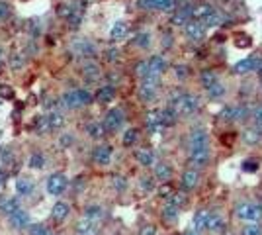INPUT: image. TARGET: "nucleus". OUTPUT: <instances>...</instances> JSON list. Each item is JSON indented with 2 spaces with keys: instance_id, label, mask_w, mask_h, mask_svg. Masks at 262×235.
Segmentation results:
<instances>
[{
  "instance_id": "1",
  "label": "nucleus",
  "mask_w": 262,
  "mask_h": 235,
  "mask_svg": "<svg viewBox=\"0 0 262 235\" xmlns=\"http://www.w3.org/2000/svg\"><path fill=\"white\" fill-rule=\"evenodd\" d=\"M94 100V94L88 89H71L61 94V106L69 110H77L82 106H88Z\"/></svg>"
},
{
  "instance_id": "2",
  "label": "nucleus",
  "mask_w": 262,
  "mask_h": 235,
  "mask_svg": "<svg viewBox=\"0 0 262 235\" xmlns=\"http://www.w3.org/2000/svg\"><path fill=\"white\" fill-rule=\"evenodd\" d=\"M235 218L243 224L247 222H262V206L256 202H239L235 206Z\"/></svg>"
},
{
  "instance_id": "3",
  "label": "nucleus",
  "mask_w": 262,
  "mask_h": 235,
  "mask_svg": "<svg viewBox=\"0 0 262 235\" xmlns=\"http://www.w3.org/2000/svg\"><path fill=\"white\" fill-rule=\"evenodd\" d=\"M170 106L174 108L180 116H192L200 108V98L190 94V92H184V94H178L176 98L170 100Z\"/></svg>"
},
{
  "instance_id": "4",
  "label": "nucleus",
  "mask_w": 262,
  "mask_h": 235,
  "mask_svg": "<svg viewBox=\"0 0 262 235\" xmlns=\"http://www.w3.org/2000/svg\"><path fill=\"white\" fill-rule=\"evenodd\" d=\"M69 188V177L63 173H53L45 180V190L49 196H61Z\"/></svg>"
},
{
  "instance_id": "5",
  "label": "nucleus",
  "mask_w": 262,
  "mask_h": 235,
  "mask_svg": "<svg viewBox=\"0 0 262 235\" xmlns=\"http://www.w3.org/2000/svg\"><path fill=\"white\" fill-rule=\"evenodd\" d=\"M123 122H125V114H123L121 108H112V110H108V114H106L104 120H102V123H104V127H106L108 134L120 132Z\"/></svg>"
},
{
  "instance_id": "6",
  "label": "nucleus",
  "mask_w": 262,
  "mask_h": 235,
  "mask_svg": "<svg viewBox=\"0 0 262 235\" xmlns=\"http://www.w3.org/2000/svg\"><path fill=\"white\" fill-rule=\"evenodd\" d=\"M211 159V151L209 145H200V147H190L188 149V163L192 167H206Z\"/></svg>"
},
{
  "instance_id": "7",
  "label": "nucleus",
  "mask_w": 262,
  "mask_h": 235,
  "mask_svg": "<svg viewBox=\"0 0 262 235\" xmlns=\"http://www.w3.org/2000/svg\"><path fill=\"white\" fill-rule=\"evenodd\" d=\"M112 157H114V149L108 143H98L90 153V159L96 167H108L112 163Z\"/></svg>"
},
{
  "instance_id": "8",
  "label": "nucleus",
  "mask_w": 262,
  "mask_h": 235,
  "mask_svg": "<svg viewBox=\"0 0 262 235\" xmlns=\"http://www.w3.org/2000/svg\"><path fill=\"white\" fill-rule=\"evenodd\" d=\"M159 80L161 78L157 77H147L141 80L139 89H137V96L141 98L143 102H153L157 98V89H159Z\"/></svg>"
},
{
  "instance_id": "9",
  "label": "nucleus",
  "mask_w": 262,
  "mask_h": 235,
  "mask_svg": "<svg viewBox=\"0 0 262 235\" xmlns=\"http://www.w3.org/2000/svg\"><path fill=\"white\" fill-rule=\"evenodd\" d=\"M6 220H8L12 229H16V231H24V229L28 231V227L32 225V216H30V212L26 208H20L18 212L10 213Z\"/></svg>"
},
{
  "instance_id": "10",
  "label": "nucleus",
  "mask_w": 262,
  "mask_h": 235,
  "mask_svg": "<svg viewBox=\"0 0 262 235\" xmlns=\"http://www.w3.org/2000/svg\"><path fill=\"white\" fill-rule=\"evenodd\" d=\"M106 208L104 206H100V204H86L84 206V210H82V218H86V220H90L92 224L100 225L104 220H106Z\"/></svg>"
},
{
  "instance_id": "11",
  "label": "nucleus",
  "mask_w": 262,
  "mask_h": 235,
  "mask_svg": "<svg viewBox=\"0 0 262 235\" xmlns=\"http://www.w3.org/2000/svg\"><path fill=\"white\" fill-rule=\"evenodd\" d=\"M153 177L159 182H163V184H168L172 177H174V168L170 163H166V161H159L157 165L153 167Z\"/></svg>"
},
{
  "instance_id": "12",
  "label": "nucleus",
  "mask_w": 262,
  "mask_h": 235,
  "mask_svg": "<svg viewBox=\"0 0 262 235\" xmlns=\"http://www.w3.org/2000/svg\"><path fill=\"white\" fill-rule=\"evenodd\" d=\"M135 161H137V165L143 168H149V167H155L159 161H157V155H155L153 149H149V147H139L135 153Z\"/></svg>"
},
{
  "instance_id": "13",
  "label": "nucleus",
  "mask_w": 262,
  "mask_h": 235,
  "mask_svg": "<svg viewBox=\"0 0 262 235\" xmlns=\"http://www.w3.org/2000/svg\"><path fill=\"white\" fill-rule=\"evenodd\" d=\"M200 184V173L196 168H186L180 177V188L184 192H192Z\"/></svg>"
},
{
  "instance_id": "14",
  "label": "nucleus",
  "mask_w": 262,
  "mask_h": 235,
  "mask_svg": "<svg viewBox=\"0 0 262 235\" xmlns=\"http://www.w3.org/2000/svg\"><path fill=\"white\" fill-rule=\"evenodd\" d=\"M69 216H71V204L69 202H55L53 208H51V220H53L55 224H63L69 220Z\"/></svg>"
},
{
  "instance_id": "15",
  "label": "nucleus",
  "mask_w": 262,
  "mask_h": 235,
  "mask_svg": "<svg viewBox=\"0 0 262 235\" xmlns=\"http://www.w3.org/2000/svg\"><path fill=\"white\" fill-rule=\"evenodd\" d=\"M145 127L149 134H159L163 130V116H161V110H149L147 116H145Z\"/></svg>"
},
{
  "instance_id": "16",
  "label": "nucleus",
  "mask_w": 262,
  "mask_h": 235,
  "mask_svg": "<svg viewBox=\"0 0 262 235\" xmlns=\"http://www.w3.org/2000/svg\"><path fill=\"white\" fill-rule=\"evenodd\" d=\"M184 34L188 35V39L200 41L206 35V26H204V22H200V20H192V22H188L184 26Z\"/></svg>"
},
{
  "instance_id": "17",
  "label": "nucleus",
  "mask_w": 262,
  "mask_h": 235,
  "mask_svg": "<svg viewBox=\"0 0 262 235\" xmlns=\"http://www.w3.org/2000/svg\"><path fill=\"white\" fill-rule=\"evenodd\" d=\"M73 49L77 51V55H82L86 57V59L96 55V45L92 44L88 37H78L77 41L73 44Z\"/></svg>"
},
{
  "instance_id": "18",
  "label": "nucleus",
  "mask_w": 262,
  "mask_h": 235,
  "mask_svg": "<svg viewBox=\"0 0 262 235\" xmlns=\"http://www.w3.org/2000/svg\"><path fill=\"white\" fill-rule=\"evenodd\" d=\"M139 8L143 10H172L174 0H139Z\"/></svg>"
},
{
  "instance_id": "19",
  "label": "nucleus",
  "mask_w": 262,
  "mask_h": 235,
  "mask_svg": "<svg viewBox=\"0 0 262 235\" xmlns=\"http://www.w3.org/2000/svg\"><path fill=\"white\" fill-rule=\"evenodd\" d=\"M149 67H151V75H149V77L161 78V75H163L164 71H166V67H168V61H166V57H163V55H153L149 59Z\"/></svg>"
},
{
  "instance_id": "20",
  "label": "nucleus",
  "mask_w": 262,
  "mask_h": 235,
  "mask_svg": "<svg viewBox=\"0 0 262 235\" xmlns=\"http://www.w3.org/2000/svg\"><path fill=\"white\" fill-rule=\"evenodd\" d=\"M200 145H209V139L206 130L198 127V130H192L190 135H188V149L190 147H200Z\"/></svg>"
},
{
  "instance_id": "21",
  "label": "nucleus",
  "mask_w": 262,
  "mask_h": 235,
  "mask_svg": "<svg viewBox=\"0 0 262 235\" xmlns=\"http://www.w3.org/2000/svg\"><path fill=\"white\" fill-rule=\"evenodd\" d=\"M209 233L217 235V233H223L225 231V220L221 218V213L217 212H211L209 213V220H208V229Z\"/></svg>"
},
{
  "instance_id": "22",
  "label": "nucleus",
  "mask_w": 262,
  "mask_h": 235,
  "mask_svg": "<svg viewBox=\"0 0 262 235\" xmlns=\"http://www.w3.org/2000/svg\"><path fill=\"white\" fill-rule=\"evenodd\" d=\"M243 141L247 143V145H256V143H260L262 139V127L258 125H251V127H245V132H243Z\"/></svg>"
},
{
  "instance_id": "23",
  "label": "nucleus",
  "mask_w": 262,
  "mask_h": 235,
  "mask_svg": "<svg viewBox=\"0 0 262 235\" xmlns=\"http://www.w3.org/2000/svg\"><path fill=\"white\" fill-rule=\"evenodd\" d=\"M209 210H198L196 213H194V218H192V229L194 231H204V229H208V220H209Z\"/></svg>"
},
{
  "instance_id": "24",
  "label": "nucleus",
  "mask_w": 262,
  "mask_h": 235,
  "mask_svg": "<svg viewBox=\"0 0 262 235\" xmlns=\"http://www.w3.org/2000/svg\"><path fill=\"white\" fill-rule=\"evenodd\" d=\"M75 233L77 235H98V225L92 224L86 218H80L75 224Z\"/></svg>"
},
{
  "instance_id": "25",
  "label": "nucleus",
  "mask_w": 262,
  "mask_h": 235,
  "mask_svg": "<svg viewBox=\"0 0 262 235\" xmlns=\"http://www.w3.org/2000/svg\"><path fill=\"white\" fill-rule=\"evenodd\" d=\"M192 16H194V8L184 6V8H178L172 14V20L170 22L174 24V26H186L188 22H192Z\"/></svg>"
},
{
  "instance_id": "26",
  "label": "nucleus",
  "mask_w": 262,
  "mask_h": 235,
  "mask_svg": "<svg viewBox=\"0 0 262 235\" xmlns=\"http://www.w3.org/2000/svg\"><path fill=\"white\" fill-rule=\"evenodd\" d=\"M258 65H260L258 57H247V59H243L235 65V71L245 75V73H251V71H258Z\"/></svg>"
},
{
  "instance_id": "27",
  "label": "nucleus",
  "mask_w": 262,
  "mask_h": 235,
  "mask_svg": "<svg viewBox=\"0 0 262 235\" xmlns=\"http://www.w3.org/2000/svg\"><path fill=\"white\" fill-rule=\"evenodd\" d=\"M116 98V89H114V84H102L98 87L96 90V100L100 104H110V102Z\"/></svg>"
},
{
  "instance_id": "28",
  "label": "nucleus",
  "mask_w": 262,
  "mask_h": 235,
  "mask_svg": "<svg viewBox=\"0 0 262 235\" xmlns=\"http://www.w3.org/2000/svg\"><path fill=\"white\" fill-rule=\"evenodd\" d=\"M45 120H47V125H49V132H51V130H61V127L67 123L65 114L57 112V110L47 114V116H45Z\"/></svg>"
},
{
  "instance_id": "29",
  "label": "nucleus",
  "mask_w": 262,
  "mask_h": 235,
  "mask_svg": "<svg viewBox=\"0 0 262 235\" xmlns=\"http://www.w3.org/2000/svg\"><path fill=\"white\" fill-rule=\"evenodd\" d=\"M161 218H163L164 224L172 225L178 222V218H180V210L174 208V206H170V204H164L163 210H161Z\"/></svg>"
},
{
  "instance_id": "30",
  "label": "nucleus",
  "mask_w": 262,
  "mask_h": 235,
  "mask_svg": "<svg viewBox=\"0 0 262 235\" xmlns=\"http://www.w3.org/2000/svg\"><path fill=\"white\" fill-rule=\"evenodd\" d=\"M127 32H129L127 24L120 20V22H116L112 28H110V39H114V41H121V39H125V37H127Z\"/></svg>"
},
{
  "instance_id": "31",
  "label": "nucleus",
  "mask_w": 262,
  "mask_h": 235,
  "mask_svg": "<svg viewBox=\"0 0 262 235\" xmlns=\"http://www.w3.org/2000/svg\"><path fill=\"white\" fill-rule=\"evenodd\" d=\"M22 208V204H20V200L18 198H2V202H0V212L4 213L6 218L10 216V213H14V212H18Z\"/></svg>"
},
{
  "instance_id": "32",
  "label": "nucleus",
  "mask_w": 262,
  "mask_h": 235,
  "mask_svg": "<svg viewBox=\"0 0 262 235\" xmlns=\"http://www.w3.org/2000/svg\"><path fill=\"white\" fill-rule=\"evenodd\" d=\"M84 132H86V135L92 137V139H102L104 135L108 134L106 127H104V123H100V122H88L86 127H84Z\"/></svg>"
},
{
  "instance_id": "33",
  "label": "nucleus",
  "mask_w": 262,
  "mask_h": 235,
  "mask_svg": "<svg viewBox=\"0 0 262 235\" xmlns=\"http://www.w3.org/2000/svg\"><path fill=\"white\" fill-rule=\"evenodd\" d=\"M82 75L88 78V80H98L100 78V67L96 61H84V65H82Z\"/></svg>"
},
{
  "instance_id": "34",
  "label": "nucleus",
  "mask_w": 262,
  "mask_h": 235,
  "mask_svg": "<svg viewBox=\"0 0 262 235\" xmlns=\"http://www.w3.org/2000/svg\"><path fill=\"white\" fill-rule=\"evenodd\" d=\"M151 34L149 32H145V30H141V32H137V34L133 35V39H131V44L135 45V47H139V49H147L149 45H151Z\"/></svg>"
},
{
  "instance_id": "35",
  "label": "nucleus",
  "mask_w": 262,
  "mask_h": 235,
  "mask_svg": "<svg viewBox=\"0 0 262 235\" xmlns=\"http://www.w3.org/2000/svg\"><path fill=\"white\" fill-rule=\"evenodd\" d=\"M16 192L20 196H30L33 192V182L28 177H20V179L16 180Z\"/></svg>"
},
{
  "instance_id": "36",
  "label": "nucleus",
  "mask_w": 262,
  "mask_h": 235,
  "mask_svg": "<svg viewBox=\"0 0 262 235\" xmlns=\"http://www.w3.org/2000/svg\"><path fill=\"white\" fill-rule=\"evenodd\" d=\"M186 202H188V196H186L184 190L180 192H172L168 198H166V204H170V206H174V208H178V210H182L186 206Z\"/></svg>"
},
{
  "instance_id": "37",
  "label": "nucleus",
  "mask_w": 262,
  "mask_h": 235,
  "mask_svg": "<svg viewBox=\"0 0 262 235\" xmlns=\"http://www.w3.org/2000/svg\"><path fill=\"white\" fill-rule=\"evenodd\" d=\"M28 165H30V168L41 170V168H45V165H47V159H45V155L41 151H33L32 155H30V159H28Z\"/></svg>"
},
{
  "instance_id": "38",
  "label": "nucleus",
  "mask_w": 262,
  "mask_h": 235,
  "mask_svg": "<svg viewBox=\"0 0 262 235\" xmlns=\"http://www.w3.org/2000/svg\"><path fill=\"white\" fill-rule=\"evenodd\" d=\"M161 116H163V125L170 127V125H174V123L178 122V116H180V114L176 112L172 106H166L164 110H161Z\"/></svg>"
},
{
  "instance_id": "39",
  "label": "nucleus",
  "mask_w": 262,
  "mask_h": 235,
  "mask_svg": "<svg viewBox=\"0 0 262 235\" xmlns=\"http://www.w3.org/2000/svg\"><path fill=\"white\" fill-rule=\"evenodd\" d=\"M137 139H139V132H137L135 127H129V130H125V132L121 134V145L133 147L137 143Z\"/></svg>"
},
{
  "instance_id": "40",
  "label": "nucleus",
  "mask_w": 262,
  "mask_h": 235,
  "mask_svg": "<svg viewBox=\"0 0 262 235\" xmlns=\"http://www.w3.org/2000/svg\"><path fill=\"white\" fill-rule=\"evenodd\" d=\"M239 235H262V224L260 222H247L239 229Z\"/></svg>"
},
{
  "instance_id": "41",
  "label": "nucleus",
  "mask_w": 262,
  "mask_h": 235,
  "mask_svg": "<svg viewBox=\"0 0 262 235\" xmlns=\"http://www.w3.org/2000/svg\"><path fill=\"white\" fill-rule=\"evenodd\" d=\"M213 8L209 6V4H202V6H198L196 10H194V20H200V22H204L208 16H211L213 14Z\"/></svg>"
},
{
  "instance_id": "42",
  "label": "nucleus",
  "mask_w": 262,
  "mask_h": 235,
  "mask_svg": "<svg viewBox=\"0 0 262 235\" xmlns=\"http://www.w3.org/2000/svg\"><path fill=\"white\" fill-rule=\"evenodd\" d=\"M28 235H55V231L43 224H32L28 227Z\"/></svg>"
},
{
  "instance_id": "43",
  "label": "nucleus",
  "mask_w": 262,
  "mask_h": 235,
  "mask_svg": "<svg viewBox=\"0 0 262 235\" xmlns=\"http://www.w3.org/2000/svg\"><path fill=\"white\" fill-rule=\"evenodd\" d=\"M200 80H202V84H204L206 89H209L211 84H215V82H217V75H215L213 71L206 69V71H202V75H200Z\"/></svg>"
},
{
  "instance_id": "44",
  "label": "nucleus",
  "mask_w": 262,
  "mask_h": 235,
  "mask_svg": "<svg viewBox=\"0 0 262 235\" xmlns=\"http://www.w3.org/2000/svg\"><path fill=\"white\" fill-rule=\"evenodd\" d=\"M135 75L141 78H147L151 75V67H149V59H145V61H139L137 65H135Z\"/></svg>"
},
{
  "instance_id": "45",
  "label": "nucleus",
  "mask_w": 262,
  "mask_h": 235,
  "mask_svg": "<svg viewBox=\"0 0 262 235\" xmlns=\"http://www.w3.org/2000/svg\"><path fill=\"white\" fill-rule=\"evenodd\" d=\"M155 180H157L155 177H141L139 179V188L147 194H151L155 190Z\"/></svg>"
},
{
  "instance_id": "46",
  "label": "nucleus",
  "mask_w": 262,
  "mask_h": 235,
  "mask_svg": "<svg viewBox=\"0 0 262 235\" xmlns=\"http://www.w3.org/2000/svg\"><path fill=\"white\" fill-rule=\"evenodd\" d=\"M75 134L73 132H65V134H61V137H59V143H61V147L63 149H69L71 145H75Z\"/></svg>"
},
{
  "instance_id": "47",
  "label": "nucleus",
  "mask_w": 262,
  "mask_h": 235,
  "mask_svg": "<svg viewBox=\"0 0 262 235\" xmlns=\"http://www.w3.org/2000/svg\"><path fill=\"white\" fill-rule=\"evenodd\" d=\"M75 12H77V8H73L71 4H59V6H57V14H59L61 18H65V20H69Z\"/></svg>"
},
{
  "instance_id": "48",
  "label": "nucleus",
  "mask_w": 262,
  "mask_h": 235,
  "mask_svg": "<svg viewBox=\"0 0 262 235\" xmlns=\"http://www.w3.org/2000/svg\"><path fill=\"white\" fill-rule=\"evenodd\" d=\"M112 186L118 192H123L127 188V180H125V177H121V175H116V177L112 179Z\"/></svg>"
},
{
  "instance_id": "49",
  "label": "nucleus",
  "mask_w": 262,
  "mask_h": 235,
  "mask_svg": "<svg viewBox=\"0 0 262 235\" xmlns=\"http://www.w3.org/2000/svg\"><path fill=\"white\" fill-rule=\"evenodd\" d=\"M223 92H225V89H223V84L221 82H215V84H211L208 89V94L211 96V98H219V96H223Z\"/></svg>"
},
{
  "instance_id": "50",
  "label": "nucleus",
  "mask_w": 262,
  "mask_h": 235,
  "mask_svg": "<svg viewBox=\"0 0 262 235\" xmlns=\"http://www.w3.org/2000/svg\"><path fill=\"white\" fill-rule=\"evenodd\" d=\"M10 14H12V6L8 2L0 0V22H4L6 18H10Z\"/></svg>"
},
{
  "instance_id": "51",
  "label": "nucleus",
  "mask_w": 262,
  "mask_h": 235,
  "mask_svg": "<svg viewBox=\"0 0 262 235\" xmlns=\"http://www.w3.org/2000/svg\"><path fill=\"white\" fill-rule=\"evenodd\" d=\"M104 57H106V61L114 63V61L120 59V49H118V47H108V49L104 51Z\"/></svg>"
},
{
  "instance_id": "52",
  "label": "nucleus",
  "mask_w": 262,
  "mask_h": 235,
  "mask_svg": "<svg viewBox=\"0 0 262 235\" xmlns=\"http://www.w3.org/2000/svg\"><path fill=\"white\" fill-rule=\"evenodd\" d=\"M139 235H159V229L153 224H143L139 227Z\"/></svg>"
},
{
  "instance_id": "53",
  "label": "nucleus",
  "mask_w": 262,
  "mask_h": 235,
  "mask_svg": "<svg viewBox=\"0 0 262 235\" xmlns=\"http://www.w3.org/2000/svg\"><path fill=\"white\" fill-rule=\"evenodd\" d=\"M219 24H221V16H219L217 12H213L211 16H208V18L204 20V26H206V28H211V26H219Z\"/></svg>"
},
{
  "instance_id": "54",
  "label": "nucleus",
  "mask_w": 262,
  "mask_h": 235,
  "mask_svg": "<svg viewBox=\"0 0 262 235\" xmlns=\"http://www.w3.org/2000/svg\"><path fill=\"white\" fill-rule=\"evenodd\" d=\"M10 63H12V67L14 69H20L24 65V59L20 53H12L10 55Z\"/></svg>"
},
{
  "instance_id": "55",
  "label": "nucleus",
  "mask_w": 262,
  "mask_h": 235,
  "mask_svg": "<svg viewBox=\"0 0 262 235\" xmlns=\"http://www.w3.org/2000/svg\"><path fill=\"white\" fill-rule=\"evenodd\" d=\"M252 120H254V125L262 127V106L254 108V112H252Z\"/></svg>"
},
{
  "instance_id": "56",
  "label": "nucleus",
  "mask_w": 262,
  "mask_h": 235,
  "mask_svg": "<svg viewBox=\"0 0 262 235\" xmlns=\"http://www.w3.org/2000/svg\"><path fill=\"white\" fill-rule=\"evenodd\" d=\"M80 20H82V16H80V12L77 10L73 16H71V18H69V20H67V22L71 24L73 28H78V26H80Z\"/></svg>"
},
{
  "instance_id": "57",
  "label": "nucleus",
  "mask_w": 262,
  "mask_h": 235,
  "mask_svg": "<svg viewBox=\"0 0 262 235\" xmlns=\"http://www.w3.org/2000/svg\"><path fill=\"white\" fill-rule=\"evenodd\" d=\"M174 75L178 78L188 77V67H184V65H176V67H174Z\"/></svg>"
},
{
  "instance_id": "58",
  "label": "nucleus",
  "mask_w": 262,
  "mask_h": 235,
  "mask_svg": "<svg viewBox=\"0 0 262 235\" xmlns=\"http://www.w3.org/2000/svg\"><path fill=\"white\" fill-rule=\"evenodd\" d=\"M243 170L254 173V170H256V163H254V161H245V163H243Z\"/></svg>"
},
{
  "instance_id": "59",
  "label": "nucleus",
  "mask_w": 262,
  "mask_h": 235,
  "mask_svg": "<svg viewBox=\"0 0 262 235\" xmlns=\"http://www.w3.org/2000/svg\"><path fill=\"white\" fill-rule=\"evenodd\" d=\"M159 192H161V196H163L164 200H166V198H168V196H170V194H172L174 190H172V188H170L168 184H163V188H161Z\"/></svg>"
},
{
  "instance_id": "60",
  "label": "nucleus",
  "mask_w": 262,
  "mask_h": 235,
  "mask_svg": "<svg viewBox=\"0 0 262 235\" xmlns=\"http://www.w3.org/2000/svg\"><path fill=\"white\" fill-rule=\"evenodd\" d=\"M182 235H200V233H198V231H194V229L190 227V229H186V231H184Z\"/></svg>"
},
{
  "instance_id": "61",
  "label": "nucleus",
  "mask_w": 262,
  "mask_h": 235,
  "mask_svg": "<svg viewBox=\"0 0 262 235\" xmlns=\"http://www.w3.org/2000/svg\"><path fill=\"white\" fill-rule=\"evenodd\" d=\"M2 188H4V175L0 173V192H2Z\"/></svg>"
},
{
  "instance_id": "62",
  "label": "nucleus",
  "mask_w": 262,
  "mask_h": 235,
  "mask_svg": "<svg viewBox=\"0 0 262 235\" xmlns=\"http://www.w3.org/2000/svg\"><path fill=\"white\" fill-rule=\"evenodd\" d=\"M258 73H260V77H262V59H260V65H258Z\"/></svg>"
},
{
  "instance_id": "63",
  "label": "nucleus",
  "mask_w": 262,
  "mask_h": 235,
  "mask_svg": "<svg viewBox=\"0 0 262 235\" xmlns=\"http://www.w3.org/2000/svg\"><path fill=\"white\" fill-rule=\"evenodd\" d=\"M0 63H2V49H0Z\"/></svg>"
},
{
  "instance_id": "64",
  "label": "nucleus",
  "mask_w": 262,
  "mask_h": 235,
  "mask_svg": "<svg viewBox=\"0 0 262 235\" xmlns=\"http://www.w3.org/2000/svg\"><path fill=\"white\" fill-rule=\"evenodd\" d=\"M0 173H2V170H0Z\"/></svg>"
}]
</instances>
